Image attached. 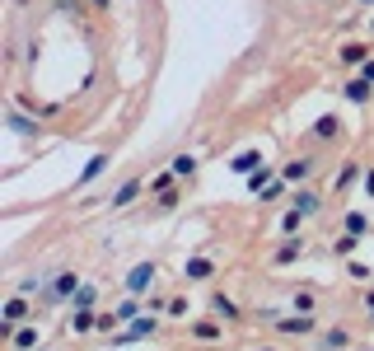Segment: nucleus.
Returning a JSON list of instances; mask_svg holds the SVG:
<instances>
[{
	"label": "nucleus",
	"mask_w": 374,
	"mask_h": 351,
	"mask_svg": "<svg viewBox=\"0 0 374 351\" xmlns=\"http://www.w3.org/2000/svg\"><path fill=\"white\" fill-rule=\"evenodd\" d=\"M183 276H187V281H206V276H215V263H211V258H187Z\"/></svg>",
	"instance_id": "423d86ee"
},
{
	"label": "nucleus",
	"mask_w": 374,
	"mask_h": 351,
	"mask_svg": "<svg viewBox=\"0 0 374 351\" xmlns=\"http://www.w3.org/2000/svg\"><path fill=\"white\" fill-rule=\"evenodd\" d=\"M173 178H178V173H160V178H150V192H173Z\"/></svg>",
	"instance_id": "cd10ccee"
},
{
	"label": "nucleus",
	"mask_w": 374,
	"mask_h": 351,
	"mask_svg": "<svg viewBox=\"0 0 374 351\" xmlns=\"http://www.w3.org/2000/svg\"><path fill=\"white\" fill-rule=\"evenodd\" d=\"M211 309H215V319H239V304L229 295H211Z\"/></svg>",
	"instance_id": "dca6fc26"
},
{
	"label": "nucleus",
	"mask_w": 374,
	"mask_h": 351,
	"mask_svg": "<svg viewBox=\"0 0 374 351\" xmlns=\"http://www.w3.org/2000/svg\"><path fill=\"white\" fill-rule=\"evenodd\" d=\"M299 225H304V216H299V211H286V220H281V230H286V234H299Z\"/></svg>",
	"instance_id": "c85d7f7f"
},
{
	"label": "nucleus",
	"mask_w": 374,
	"mask_h": 351,
	"mask_svg": "<svg viewBox=\"0 0 374 351\" xmlns=\"http://www.w3.org/2000/svg\"><path fill=\"white\" fill-rule=\"evenodd\" d=\"M365 192L374 197V169H365Z\"/></svg>",
	"instance_id": "f704fd0d"
},
{
	"label": "nucleus",
	"mask_w": 374,
	"mask_h": 351,
	"mask_svg": "<svg viewBox=\"0 0 374 351\" xmlns=\"http://www.w3.org/2000/svg\"><path fill=\"white\" fill-rule=\"evenodd\" d=\"M370 319H374V309H370Z\"/></svg>",
	"instance_id": "58836bf2"
},
{
	"label": "nucleus",
	"mask_w": 374,
	"mask_h": 351,
	"mask_svg": "<svg viewBox=\"0 0 374 351\" xmlns=\"http://www.w3.org/2000/svg\"><path fill=\"white\" fill-rule=\"evenodd\" d=\"M10 127H14L19 136H33V132H38V122H28V117H19V112H10Z\"/></svg>",
	"instance_id": "bb28decb"
},
{
	"label": "nucleus",
	"mask_w": 374,
	"mask_h": 351,
	"mask_svg": "<svg viewBox=\"0 0 374 351\" xmlns=\"http://www.w3.org/2000/svg\"><path fill=\"white\" fill-rule=\"evenodd\" d=\"M342 89H347L351 104H370V80H347Z\"/></svg>",
	"instance_id": "f3484780"
},
{
	"label": "nucleus",
	"mask_w": 374,
	"mask_h": 351,
	"mask_svg": "<svg viewBox=\"0 0 374 351\" xmlns=\"http://www.w3.org/2000/svg\"><path fill=\"white\" fill-rule=\"evenodd\" d=\"M360 80H370V84H374V56L365 61V66H360Z\"/></svg>",
	"instance_id": "72a5a7b5"
},
{
	"label": "nucleus",
	"mask_w": 374,
	"mask_h": 351,
	"mask_svg": "<svg viewBox=\"0 0 374 351\" xmlns=\"http://www.w3.org/2000/svg\"><path fill=\"white\" fill-rule=\"evenodd\" d=\"M276 328L281 332H290V337H304V332H314V314H295V319H276Z\"/></svg>",
	"instance_id": "20e7f679"
},
{
	"label": "nucleus",
	"mask_w": 374,
	"mask_h": 351,
	"mask_svg": "<svg viewBox=\"0 0 374 351\" xmlns=\"http://www.w3.org/2000/svg\"><path fill=\"white\" fill-rule=\"evenodd\" d=\"M356 178H360V164H347V169H342V173H337V188H351V183H356Z\"/></svg>",
	"instance_id": "c756f323"
},
{
	"label": "nucleus",
	"mask_w": 374,
	"mask_h": 351,
	"mask_svg": "<svg viewBox=\"0 0 374 351\" xmlns=\"http://www.w3.org/2000/svg\"><path fill=\"white\" fill-rule=\"evenodd\" d=\"M365 5H374V0H365Z\"/></svg>",
	"instance_id": "4c0bfd02"
},
{
	"label": "nucleus",
	"mask_w": 374,
	"mask_h": 351,
	"mask_svg": "<svg viewBox=\"0 0 374 351\" xmlns=\"http://www.w3.org/2000/svg\"><path fill=\"white\" fill-rule=\"evenodd\" d=\"M89 328H99V314H94V309H71V332L80 337Z\"/></svg>",
	"instance_id": "9b49d317"
},
{
	"label": "nucleus",
	"mask_w": 374,
	"mask_h": 351,
	"mask_svg": "<svg viewBox=\"0 0 374 351\" xmlns=\"http://www.w3.org/2000/svg\"><path fill=\"white\" fill-rule=\"evenodd\" d=\"M314 173V160H290V164H281V178L286 183H299V178H309Z\"/></svg>",
	"instance_id": "9d476101"
},
{
	"label": "nucleus",
	"mask_w": 374,
	"mask_h": 351,
	"mask_svg": "<svg viewBox=\"0 0 374 351\" xmlns=\"http://www.w3.org/2000/svg\"><path fill=\"white\" fill-rule=\"evenodd\" d=\"M140 188H145V178H127L122 188L112 192V206H132L136 197H140Z\"/></svg>",
	"instance_id": "39448f33"
},
{
	"label": "nucleus",
	"mask_w": 374,
	"mask_h": 351,
	"mask_svg": "<svg viewBox=\"0 0 374 351\" xmlns=\"http://www.w3.org/2000/svg\"><path fill=\"white\" fill-rule=\"evenodd\" d=\"M155 319H136V324H127V332H122V337H117V342H132V337H155Z\"/></svg>",
	"instance_id": "4468645a"
},
{
	"label": "nucleus",
	"mask_w": 374,
	"mask_h": 351,
	"mask_svg": "<svg viewBox=\"0 0 374 351\" xmlns=\"http://www.w3.org/2000/svg\"><path fill=\"white\" fill-rule=\"evenodd\" d=\"M112 314H117L122 324H136V319H140V309H136V300H122V304H117Z\"/></svg>",
	"instance_id": "5701e85b"
},
{
	"label": "nucleus",
	"mask_w": 374,
	"mask_h": 351,
	"mask_svg": "<svg viewBox=\"0 0 374 351\" xmlns=\"http://www.w3.org/2000/svg\"><path fill=\"white\" fill-rule=\"evenodd\" d=\"M103 169H108V155H94V160H89V164L80 169V188H84V183H94V178L103 173Z\"/></svg>",
	"instance_id": "a211bd4d"
},
{
	"label": "nucleus",
	"mask_w": 374,
	"mask_h": 351,
	"mask_svg": "<svg viewBox=\"0 0 374 351\" xmlns=\"http://www.w3.org/2000/svg\"><path fill=\"white\" fill-rule=\"evenodd\" d=\"M299 253H304V239H286L276 253H271V263H276V267H286V263H295Z\"/></svg>",
	"instance_id": "6e6552de"
},
{
	"label": "nucleus",
	"mask_w": 374,
	"mask_h": 351,
	"mask_svg": "<svg viewBox=\"0 0 374 351\" xmlns=\"http://www.w3.org/2000/svg\"><path fill=\"white\" fill-rule=\"evenodd\" d=\"M173 173H178V178H192V173H197V160H192V155H173Z\"/></svg>",
	"instance_id": "4be33fe9"
},
{
	"label": "nucleus",
	"mask_w": 374,
	"mask_h": 351,
	"mask_svg": "<svg viewBox=\"0 0 374 351\" xmlns=\"http://www.w3.org/2000/svg\"><path fill=\"white\" fill-rule=\"evenodd\" d=\"M75 291H80V276H75V271H56L47 300H66V295H75Z\"/></svg>",
	"instance_id": "7ed1b4c3"
},
{
	"label": "nucleus",
	"mask_w": 374,
	"mask_h": 351,
	"mask_svg": "<svg viewBox=\"0 0 374 351\" xmlns=\"http://www.w3.org/2000/svg\"><path fill=\"white\" fill-rule=\"evenodd\" d=\"M10 347H14V351H33V347H38V328L19 324V328H14V337H10Z\"/></svg>",
	"instance_id": "0eeeda50"
},
{
	"label": "nucleus",
	"mask_w": 374,
	"mask_h": 351,
	"mask_svg": "<svg viewBox=\"0 0 374 351\" xmlns=\"http://www.w3.org/2000/svg\"><path fill=\"white\" fill-rule=\"evenodd\" d=\"M295 314H314V295H309V291L295 295Z\"/></svg>",
	"instance_id": "7c9ffc66"
},
{
	"label": "nucleus",
	"mask_w": 374,
	"mask_h": 351,
	"mask_svg": "<svg viewBox=\"0 0 374 351\" xmlns=\"http://www.w3.org/2000/svg\"><path fill=\"white\" fill-rule=\"evenodd\" d=\"M314 136H319V141H332V136H342V122L327 112V117H319V122H314Z\"/></svg>",
	"instance_id": "2eb2a0df"
},
{
	"label": "nucleus",
	"mask_w": 374,
	"mask_h": 351,
	"mask_svg": "<svg viewBox=\"0 0 374 351\" xmlns=\"http://www.w3.org/2000/svg\"><path fill=\"white\" fill-rule=\"evenodd\" d=\"M347 276H356V281H370V267H365V263H356V258H351V263H347Z\"/></svg>",
	"instance_id": "2f4dec72"
},
{
	"label": "nucleus",
	"mask_w": 374,
	"mask_h": 351,
	"mask_svg": "<svg viewBox=\"0 0 374 351\" xmlns=\"http://www.w3.org/2000/svg\"><path fill=\"white\" fill-rule=\"evenodd\" d=\"M342 61H347V66H365V61H370V52H365L360 43H347V47H342Z\"/></svg>",
	"instance_id": "6ab92c4d"
},
{
	"label": "nucleus",
	"mask_w": 374,
	"mask_h": 351,
	"mask_svg": "<svg viewBox=\"0 0 374 351\" xmlns=\"http://www.w3.org/2000/svg\"><path fill=\"white\" fill-rule=\"evenodd\" d=\"M122 324V319H117V314H99V328H103V332H112V328Z\"/></svg>",
	"instance_id": "473e14b6"
},
{
	"label": "nucleus",
	"mask_w": 374,
	"mask_h": 351,
	"mask_svg": "<svg viewBox=\"0 0 374 351\" xmlns=\"http://www.w3.org/2000/svg\"><path fill=\"white\" fill-rule=\"evenodd\" d=\"M229 169L248 178V173H258V169H262V155H258V150H243V155H234V164H229Z\"/></svg>",
	"instance_id": "1a4fd4ad"
},
{
	"label": "nucleus",
	"mask_w": 374,
	"mask_h": 351,
	"mask_svg": "<svg viewBox=\"0 0 374 351\" xmlns=\"http://www.w3.org/2000/svg\"><path fill=\"white\" fill-rule=\"evenodd\" d=\"M192 337H201V342H215V337H220V324H192Z\"/></svg>",
	"instance_id": "a878e982"
},
{
	"label": "nucleus",
	"mask_w": 374,
	"mask_h": 351,
	"mask_svg": "<svg viewBox=\"0 0 374 351\" xmlns=\"http://www.w3.org/2000/svg\"><path fill=\"white\" fill-rule=\"evenodd\" d=\"M365 230H370V220L360 216V211H351V216H347V234H356V239H360Z\"/></svg>",
	"instance_id": "b1692460"
},
{
	"label": "nucleus",
	"mask_w": 374,
	"mask_h": 351,
	"mask_svg": "<svg viewBox=\"0 0 374 351\" xmlns=\"http://www.w3.org/2000/svg\"><path fill=\"white\" fill-rule=\"evenodd\" d=\"M365 304H370V309H374V291H370V295H365Z\"/></svg>",
	"instance_id": "c9c22d12"
},
{
	"label": "nucleus",
	"mask_w": 374,
	"mask_h": 351,
	"mask_svg": "<svg viewBox=\"0 0 374 351\" xmlns=\"http://www.w3.org/2000/svg\"><path fill=\"white\" fill-rule=\"evenodd\" d=\"M347 347H351L347 328H327V332H323V351H347Z\"/></svg>",
	"instance_id": "ddd939ff"
},
{
	"label": "nucleus",
	"mask_w": 374,
	"mask_h": 351,
	"mask_svg": "<svg viewBox=\"0 0 374 351\" xmlns=\"http://www.w3.org/2000/svg\"><path fill=\"white\" fill-rule=\"evenodd\" d=\"M290 202H295V211H299L304 220H309V216H314V211L323 206V202H319V192H309V188H304V192H295Z\"/></svg>",
	"instance_id": "f8f14e48"
},
{
	"label": "nucleus",
	"mask_w": 374,
	"mask_h": 351,
	"mask_svg": "<svg viewBox=\"0 0 374 351\" xmlns=\"http://www.w3.org/2000/svg\"><path fill=\"white\" fill-rule=\"evenodd\" d=\"M155 276H160V271H155V263H140V267L127 276V291H132V295H145V291L155 286Z\"/></svg>",
	"instance_id": "f03ea898"
},
{
	"label": "nucleus",
	"mask_w": 374,
	"mask_h": 351,
	"mask_svg": "<svg viewBox=\"0 0 374 351\" xmlns=\"http://www.w3.org/2000/svg\"><path fill=\"white\" fill-rule=\"evenodd\" d=\"M258 351H271V347H258Z\"/></svg>",
	"instance_id": "e433bc0d"
},
{
	"label": "nucleus",
	"mask_w": 374,
	"mask_h": 351,
	"mask_svg": "<svg viewBox=\"0 0 374 351\" xmlns=\"http://www.w3.org/2000/svg\"><path fill=\"white\" fill-rule=\"evenodd\" d=\"M0 319H5V337H14V328L33 319V309H28V295H10V300H5V309H0Z\"/></svg>",
	"instance_id": "f257e3e1"
},
{
	"label": "nucleus",
	"mask_w": 374,
	"mask_h": 351,
	"mask_svg": "<svg viewBox=\"0 0 374 351\" xmlns=\"http://www.w3.org/2000/svg\"><path fill=\"white\" fill-rule=\"evenodd\" d=\"M94 300H99V291H94V286H80V291L71 295V309H94Z\"/></svg>",
	"instance_id": "aec40b11"
},
{
	"label": "nucleus",
	"mask_w": 374,
	"mask_h": 351,
	"mask_svg": "<svg viewBox=\"0 0 374 351\" xmlns=\"http://www.w3.org/2000/svg\"><path fill=\"white\" fill-rule=\"evenodd\" d=\"M248 188H253V192H267L271 188V169H267V164H262L258 173H248Z\"/></svg>",
	"instance_id": "412c9836"
},
{
	"label": "nucleus",
	"mask_w": 374,
	"mask_h": 351,
	"mask_svg": "<svg viewBox=\"0 0 374 351\" xmlns=\"http://www.w3.org/2000/svg\"><path fill=\"white\" fill-rule=\"evenodd\" d=\"M356 243H360L356 234H342V239L332 243V253H337V258H351V253H356Z\"/></svg>",
	"instance_id": "393cba45"
}]
</instances>
